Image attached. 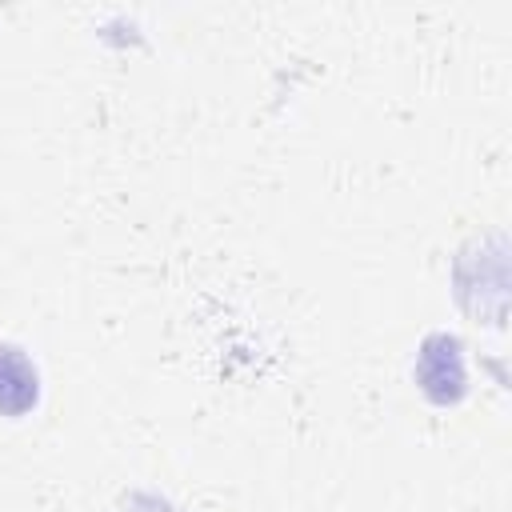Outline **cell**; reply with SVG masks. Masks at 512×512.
<instances>
[{
  "mask_svg": "<svg viewBox=\"0 0 512 512\" xmlns=\"http://www.w3.org/2000/svg\"><path fill=\"white\" fill-rule=\"evenodd\" d=\"M420 384L432 400H456L464 392V364H460V340L452 336H432L420 352Z\"/></svg>",
  "mask_w": 512,
  "mask_h": 512,
  "instance_id": "obj_1",
  "label": "cell"
},
{
  "mask_svg": "<svg viewBox=\"0 0 512 512\" xmlns=\"http://www.w3.org/2000/svg\"><path fill=\"white\" fill-rule=\"evenodd\" d=\"M36 400H40L36 364L20 348L0 344V416H24L36 408Z\"/></svg>",
  "mask_w": 512,
  "mask_h": 512,
  "instance_id": "obj_2",
  "label": "cell"
}]
</instances>
